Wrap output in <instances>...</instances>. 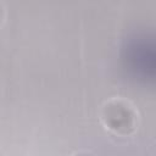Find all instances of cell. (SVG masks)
Listing matches in <instances>:
<instances>
[{
    "instance_id": "obj_1",
    "label": "cell",
    "mask_w": 156,
    "mask_h": 156,
    "mask_svg": "<svg viewBox=\"0 0 156 156\" xmlns=\"http://www.w3.org/2000/svg\"><path fill=\"white\" fill-rule=\"evenodd\" d=\"M122 61L127 71L140 80L156 84V33H138L124 40Z\"/></svg>"
}]
</instances>
